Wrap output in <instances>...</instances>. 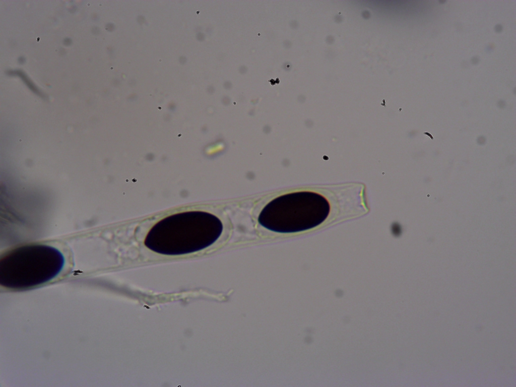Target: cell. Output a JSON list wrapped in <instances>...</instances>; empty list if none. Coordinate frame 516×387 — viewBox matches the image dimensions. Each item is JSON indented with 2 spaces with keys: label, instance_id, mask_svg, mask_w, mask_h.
<instances>
[{
  "label": "cell",
  "instance_id": "obj_1",
  "mask_svg": "<svg viewBox=\"0 0 516 387\" xmlns=\"http://www.w3.org/2000/svg\"><path fill=\"white\" fill-rule=\"evenodd\" d=\"M223 225L215 215L204 211H189L170 215L150 230L145 245L165 255H181L205 249L221 236Z\"/></svg>",
  "mask_w": 516,
  "mask_h": 387
},
{
  "label": "cell",
  "instance_id": "obj_2",
  "mask_svg": "<svg viewBox=\"0 0 516 387\" xmlns=\"http://www.w3.org/2000/svg\"><path fill=\"white\" fill-rule=\"evenodd\" d=\"M65 264L56 248L32 244L15 248L0 259V285L23 290L45 284L55 278Z\"/></svg>",
  "mask_w": 516,
  "mask_h": 387
},
{
  "label": "cell",
  "instance_id": "obj_3",
  "mask_svg": "<svg viewBox=\"0 0 516 387\" xmlns=\"http://www.w3.org/2000/svg\"><path fill=\"white\" fill-rule=\"evenodd\" d=\"M330 212V204L323 196L300 191L284 194L271 201L261 211L257 221L269 230L293 233L319 225Z\"/></svg>",
  "mask_w": 516,
  "mask_h": 387
}]
</instances>
